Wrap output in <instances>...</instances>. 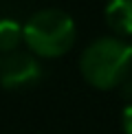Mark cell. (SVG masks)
Here are the masks:
<instances>
[{
    "instance_id": "obj_1",
    "label": "cell",
    "mask_w": 132,
    "mask_h": 134,
    "mask_svg": "<svg viewBox=\"0 0 132 134\" xmlns=\"http://www.w3.org/2000/svg\"><path fill=\"white\" fill-rule=\"evenodd\" d=\"M128 44L117 37H99L84 51L79 59L81 75L97 88H112L130 70Z\"/></svg>"
},
{
    "instance_id": "obj_2",
    "label": "cell",
    "mask_w": 132,
    "mask_h": 134,
    "mask_svg": "<svg viewBox=\"0 0 132 134\" xmlns=\"http://www.w3.org/2000/svg\"><path fill=\"white\" fill-rule=\"evenodd\" d=\"M22 37L26 40L33 53L46 55V57H57L73 46L75 22L66 11L42 9L31 15V20L22 29Z\"/></svg>"
},
{
    "instance_id": "obj_3",
    "label": "cell",
    "mask_w": 132,
    "mask_h": 134,
    "mask_svg": "<svg viewBox=\"0 0 132 134\" xmlns=\"http://www.w3.org/2000/svg\"><path fill=\"white\" fill-rule=\"evenodd\" d=\"M42 75L40 64L35 57L24 51H7L0 53V83L4 88L18 90V88L33 86Z\"/></svg>"
},
{
    "instance_id": "obj_4",
    "label": "cell",
    "mask_w": 132,
    "mask_h": 134,
    "mask_svg": "<svg viewBox=\"0 0 132 134\" xmlns=\"http://www.w3.org/2000/svg\"><path fill=\"white\" fill-rule=\"evenodd\" d=\"M106 20L117 33L132 35V0H110L106 7Z\"/></svg>"
},
{
    "instance_id": "obj_5",
    "label": "cell",
    "mask_w": 132,
    "mask_h": 134,
    "mask_svg": "<svg viewBox=\"0 0 132 134\" xmlns=\"http://www.w3.org/2000/svg\"><path fill=\"white\" fill-rule=\"evenodd\" d=\"M22 40V26L11 18L0 20V53L15 51V46Z\"/></svg>"
},
{
    "instance_id": "obj_6",
    "label": "cell",
    "mask_w": 132,
    "mask_h": 134,
    "mask_svg": "<svg viewBox=\"0 0 132 134\" xmlns=\"http://www.w3.org/2000/svg\"><path fill=\"white\" fill-rule=\"evenodd\" d=\"M121 125H123L125 134H132V103L123 108V114H121Z\"/></svg>"
},
{
    "instance_id": "obj_7",
    "label": "cell",
    "mask_w": 132,
    "mask_h": 134,
    "mask_svg": "<svg viewBox=\"0 0 132 134\" xmlns=\"http://www.w3.org/2000/svg\"><path fill=\"white\" fill-rule=\"evenodd\" d=\"M123 94L125 97H132V79H128L123 83Z\"/></svg>"
},
{
    "instance_id": "obj_8",
    "label": "cell",
    "mask_w": 132,
    "mask_h": 134,
    "mask_svg": "<svg viewBox=\"0 0 132 134\" xmlns=\"http://www.w3.org/2000/svg\"><path fill=\"white\" fill-rule=\"evenodd\" d=\"M128 53H130V59H132V42L128 44Z\"/></svg>"
}]
</instances>
